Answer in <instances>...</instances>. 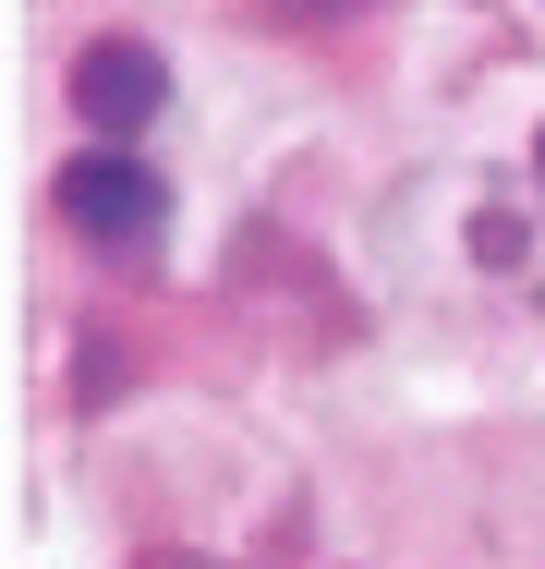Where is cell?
<instances>
[{"instance_id": "4", "label": "cell", "mask_w": 545, "mask_h": 569, "mask_svg": "<svg viewBox=\"0 0 545 569\" xmlns=\"http://www.w3.org/2000/svg\"><path fill=\"white\" fill-rule=\"evenodd\" d=\"M534 182H545V133H534Z\"/></svg>"}, {"instance_id": "1", "label": "cell", "mask_w": 545, "mask_h": 569, "mask_svg": "<svg viewBox=\"0 0 545 569\" xmlns=\"http://www.w3.org/2000/svg\"><path fill=\"white\" fill-rule=\"evenodd\" d=\"M49 207H61V230H73L86 254H109V267H158V242H170V182H158L133 146H109V133L49 170Z\"/></svg>"}, {"instance_id": "3", "label": "cell", "mask_w": 545, "mask_h": 569, "mask_svg": "<svg viewBox=\"0 0 545 569\" xmlns=\"http://www.w3.org/2000/svg\"><path fill=\"white\" fill-rule=\"evenodd\" d=\"M351 12H376V0H267V24H351Z\"/></svg>"}, {"instance_id": "2", "label": "cell", "mask_w": 545, "mask_h": 569, "mask_svg": "<svg viewBox=\"0 0 545 569\" xmlns=\"http://www.w3.org/2000/svg\"><path fill=\"white\" fill-rule=\"evenodd\" d=\"M61 110L109 133V146H133L146 121L170 110V61H158V37H86L73 49V73H61Z\"/></svg>"}]
</instances>
